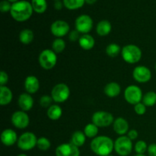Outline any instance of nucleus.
<instances>
[{
    "instance_id": "nucleus-43",
    "label": "nucleus",
    "mask_w": 156,
    "mask_h": 156,
    "mask_svg": "<svg viewBox=\"0 0 156 156\" xmlns=\"http://www.w3.org/2000/svg\"><path fill=\"white\" fill-rule=\"evenodd\" d=\"M8 1H9V2H10L12 3V4H13V3H15V2H17L20 1V0H8Z\"/></svg>"
},
{
    "instance_id": "nucleus-31",
    "label": "nucleus",
    "mask_w": 156,
    "mask_h": 156,
    "mask_svg": "<svg viewBox=\"0 0 156 156\" xmlns=\"http://www.w3.org/2000/svg\"><path fill=\"white\" fill-rule=\"evenodd\" d=\"M66 46V44L62 38H56L52 43V50L56 53H60L65 50Z\"/></svg>"
},
{
    "instance_id": "nucleus-38",
    "label": "nucleus",
    "mask_w": 156,
    "mask_h": 156,
    "mask_svg": "<svg viewBox=\"0 0 156 156\" xmlns=\"http://www.w3.org/2000/svg\"><path fill=\"white\" fill-rule=\"evenodd\" d=\"M9 82V76L5 71H1L0 73V86H4Z\"/></svg>"
},
{
    "instance_id": "nucleus-26",
    "label": "nucleus",
    "mask_w": 156,
    "mask_h": 156,
    "mask_svg": "<svg viewBox=\"0 0 156 156\" xmlns=\"http://www.w3.org/2000/svg\"><path fill=\"white\" fill-rule=\"evenodd\" d=\"M31 5L34 12L37 14H43L47 11V0H31Z\"/></svg>"
},
{
    "instance_id": "nucleus-46",
    "label": "nucleus",
    "mask_w": 156,
    "mask_h": 156,
    "mask_svg": "<svg viewBox=\"0 0 156 156\" xmlns=\"http://www.w3.org/2000/svg\"><path fill=\"white\" fill-rule=\"evenodd\" d=\"M54 1L55 2H56V1H60V0H54Z\"/></svg>"
},
{
    "instance_id": "nucleus-23",
    "label": "nucleus",
    "mask_w": 156,
    "mask_h": 156,
    "mask_svg": "<svg viewBox=\"0 0 156 156\" xmlns=\"http://www.w3.org/2000/svg\"><path fill=\"white\" fill-rule=\"evenodd\" d=\"M62 114V108L59 105H52L49 108H47V115L48 118L51 120H58Z\"/></svg>"
},
{
    "instance_id": "nucleus-2",
    "label": "nucleus",
    "mask_w": 156,
    "mask_h": 156,
    "mask_svg": "<svg viewBox=\"0 0 156 156\" xmlns=\"http://www.w3.org/2000/svg\"><path fill=\"white\" fill-rule=\"evenodd\" d=\"M33 8L31 3L26 0H20L12 4L10 15L15 21L24 22L30 19L33 15Z\"/></svg>"
},
{
    "instance_id": "nucleus-32",
    "label": "nucleus",
    "mask_w": 156,
    "mask_h": 156,
    "mask_svg": "<svg viewBox=\"0 0 156 156\" xmlns=\"http://www.w3.org/2000/svg\"><path fill=\"white\" fill-rule=\"evenodd\" d=\"M37 147L41 151H45L49 150L51 147V143H50V140L47 137L41 136L38 138L37 143Z\"/></svg>"
},
{
    "instance_id": "nucleus-17",
    "label": "nucleus",
    "mask_w": 156,
    "mask_h": 156,
    "mask_svg": "<svg viewBox=\"0 0 156 156\" xmlns=\"http://www.w3.org/2000/svg\"><path fill=\"white\" fill-rule=\"evenodd\" d=\"M34 103V98H32L31 94L28 93H22L18 97V105L21 108V111H25V112L30 111L33 108Z\"/></svg>"
},
{
    "instance_id": "nucleus-19",
    "label": "nucleus",
    "mask_w": 156,
    "mask_h": 156,
    "mask_svg": "<svg viewBox=\"0 0 156 156\" xmlns=\"http://www.w3.org/2000/svg\"><path fill=\"white\" fill-rule=\"evenodd\" d=\"M104 92L108 98H114L117 97L121 92V87L117 82H111L107 84L104 88Z\"/></svg>"
},
{
    "instance_id": "nucleus-35",
    "label": "nucleus",
    "mask_w": 156,
    "mask_h": 156,
    "mask_svg": "<svg viewBox=\"0 0 156 156\" xmlns=\"http://www.w3.org/2000/svg\"><path fill=\"white\" fill-rule=\"evenodd\" d=\"M134 111L137 115H144L146 112V106L143 102L136 104V105H134Z\"/></svg>"
},
{
    "instance_id": "nucleus-21",
    "label": "nucleus",
    "mask_w": 156,
    "mask_h": 156,
    "mask_svg": "<svg viewBox=\"0 0 156 156\" xmlns=\"http://www.w3.org/2000/svg\"><path fill=\"white\" fill-rule=\"evenodd\" d=\"M112 30L111 23L108 20H101L96 26V33L100 37L108 36Z\"/></svg>"
},
{
    "instance_id": "nucleus-48",
    "label": "nucleus",
    "mask_w": 156,
    "mask_h": 156,
    "mask_svg": "<svg viewBox=\"0 0 156 156\" xmlns=\"http://www.w3.org/2000/svg\"><path fill=\"white\" fill-rule=\"evenodd\" d=\"M108 156H114V155H108Z\"/></svg>"
},
{
    "instance_id": "nucleus-29",
    "label": "nucleus",
    "mask_w": 156,
    "mask_h": 156,
    "mask_svg": "<svg viewBox=\"0 0 156 156\" xmlns=\"http://www.w3.org/2000/svg\"><path fill=\"white\" fill-rule=\"evenodd\" d=\"M121 50L122 49L120 45L115 43H111L107 46L105 51H106L107 55L110 57H116L120 53H121Z\"/></svg>"
},
{
    "instance_id": "nucleus-3",
    "label": "nucleus",
    "mask_w": 156,
    "mask_h": 156,
    "mask_svg": "<svg viewBox=\"0 0 156 156\" xmlns=\"http://www.w3.org/2000/svg\"><path fill=\"white\" fill-rule=\"evenodd\" d=\"M121 56L126 62L129 64H135L140 62L143 53L138 46L135 44H127L122 48Z\"/></svg>"
},
{
    "instance_id": "nucleus-47",
    "label": "nucleus",
    "mask_w": 156,
    "mask_h": 156,
    "mask_svg": "<svg viewBox=\"0 0 156 156\" xmlns=\"http://www.w3.org/2000/svg\"><path fill=\"white\" fill-rule=\"evenodd\" d=\"M155 71H156V62H155Z\"/></svg>"
},
{
    "instance_id": "nucleus-39",
    "label": "nucleus",
    "mask_w": 156,
    "mask_h": 156,
    "mask_svg": "<svg viewBox=\"0 0 156 156\" xmlns=\"http://www.w3.org/2000/svg\"><path fill=\"white\" fill-rule=\"evenodd\" d=\"M126 136H127L132 141H133V140H136L138 138L139 133L136 129H130V130H129V132L127 133Z\"/></svg>"
},
{
    "instance_id": "nucleus-4",
    "label": "nucleus",
    "mask_w": 156,
    "mask_h": 156,
    "mask_svg": "<svg viewBox=\"0 0 156 156\" xmlns=\"http://www.w3.org/2000/svg\"><path fill=\"white\" fill-rule=\"evenodd\" d=\"M38 62L41 68L50 70L54 68L57 63V55L52 49H45L40 53Z\"/></svg>"
},
{
    "instance_id": "nucleus-6",
    "label": "nucleus",
    "mask_w": 156,
    "mask_h": 156,
    "mask_svg": "<svg viewBox=\"0 0 156 156\" xmlns=\"http://www.w3.org/2000/svg\"><path fill=\"white\" fill-rule=\"evenodd\" d=\"M51 97L56 103H64L70 96L69 87L65 83H58L53 86L51 91Z\"/></svg>"
},
{
    "instance_id": "nucleus-13",
    "label": "nucleus",
    "mask_w": 156,
    "mask_h": 156,
    "mask_svg": "<svg viewBox=\"0 0 156 156\" xmlns=\"http://www.w3.org/2000/svg\"><path fill=\"white\" fill-rule=\"evenodd\" d=\"M133 78L139 83H146L152 79V72L145 66H138L133 71Z\"/></svg>"
},
{
    "instance_id": "nucleus-10",
    "label": "nucleus",
    "mask_w": 156,
    "mask_h": 156,
    "mask_svg": "<svg viewBox=\"0 0 156 156\" xmlns=\"http://www.w3.org/2000/svg\"><path fill=\"white\" fill-rule=\"evenodd\" d=\"M93 19L88 15H81L77 17L75 21V27L76 30L82 34H87L89 33L93 28Z\"/></svg>"
},
{
    "instance_id": "nucleus-45",
    "label": "nucleus",
    "mask_w": 156,
    "mask_h": 156,
    "mask_svg": "<svg viewBox=\"0 0 156 156\" xmlns=\"http://www.w3.org/2000/svg\"><path fill=\"white\" fill-rule=\"evenodd\" d=\"M133 156H146V155H142V154H136V155H133Z\"/></svg>"
},
{
    "instance_id": "nucleus-1",
    "label": "nucleus",
    "mask_w": 156,
    "mask_h": 156,
    "mask_svg": "<svg viewBox=\"0 0 156 156\" xmlns=\"http://www.w3.org/2000/svg\"><path fill=\"white\" fill-rule=\"evenodd\" d=\"M90 148L98 156H108L114 150V142L107 136H98L92 139Z\"/></svg>"
},
{
    "instance_id": "nucleus-15",
    "label": "nucleus",
    "mask_w": 156,
    "mask_h": 156,
    "mask_svg": "<svg viewBox=\"0 0 156 156\" xmlns=\"http://www.w3.org/2000/svg\"><path fill=\"white\" fill-rule=\"evenodd\" d=\"M18 137L17 135L16 132L12 129H4L1 133V141L4 146H12L18 143Z\"/></svg>"
},
{
    "instance_id": "nucleus-40",
    "label": "nucleus",
    "mask_w": 156,
    "mask_h": 156,
    "mask_svg": "<svg viewBox=\"0 0 156 156\" xmlns=\"http://www.w3.org/2000/svg\"><path fill=\"white\" fill-rule=\"evenodd\" d=\"M147 152L149 156H156V143L149 145Z\"/></svg>"
},
{
    "instance_id": "nucleus-8",
    "label": "nucleus",
    "mask_w": 156,
    "mask_h": 156,
    "mask_svg": "<svg viewBox=\"0 0 156 156\" xmlns=\"http://www.w3.org/2000/svg\"><path fill=\"white\" fill-rule=\"evenodd\" d=\"M114 120L111 113L104 111H96L91 117V122L98 127H108L113 124Z\"/></svg>"
},
{
    "instance_id": "nucleus-16",
    "label": "nucleus",
    "mask_w": 156,
    "mask_h": 156,
    "mask_svg": "<svg viewBox=\"0 0 156 156\" xmlns=\"http://www.w3.org/2000/svg\"><path fill=\"white\" fill-rule=\"evenodd\" d=\"M129 125L127 120L123 117H117L113 123V129L119 136H126L129 132Z\"/></svg>"
},
{
    "instance_id": "nucleus-9",
    "label": "nucleus",
    "mask_w": 156,
    "mask_h": 156,
    "mask_svg": "<svg viewBox=\"0 0 156 156\" xmlns=\"http://www.w3.org/2000/svg\"><path fill=\"white\" fill-rule=\"evenodd\" d=\"M123 95L126 101L129 105H136L143 101V94L142 89L135 85H130L126 87L124 90Z\"/></svg>"
},
{
    "instance_id": "nucleus-11",
    "label": "nucleus",
    "mask_w": 156,
    "mask_h": 156,
    "mask_svg": "<svg viewBox=\"0 0 156 156\" xmlns=\"http://www.w3.org/2000/svg\"><path fill=\"white\" fill-rule=\"evenodd\" d=\"M11 122L17 129H24L30 124V117L25 111H17L12 114Z\"/></svg>"
},
{
    "instance_id": "nucleus-7",
    "label": "nucleus",
    "mask_w": 156,
    "mask_h": 156,
    "mask_svg": "<svg viewBox=\"0 0 156 156\" xmlns=\"http://www.w3.org/2000/svg\"><path fill=\"white\" fill-rule=\"evenodd\" d=\"M38 138L32 132H25L18 137L17 146L22 151H30L37 146Z\"/></svg>"
},
{
    "instance_id": "nucleus-14",
    "label": "nucleus",
    "mask_w": 156,
    "mask_h": 156,
    "mask_svg": "<svg viewBox=\"0 0 156 156\" xmlns=\"http://www.w3.org/2000/svg\"><path fill=\"white\" fill-rule=\"evenodd\" d=\"M56 156H80L79 148L71 143H62L56 147L55 151Z\"/></svg>"
},
{
    "instance_id": "nucleus-18",
    "label": "nucleus",
    "mask_w": 156,
    "mask_h": 156,
    "mask_svg": "<svg viewBox=\"0 0 156 156\" xmlns=\"http://www.w3.org/2000/svg\"><path fill=\"white\" fill-rule=\"evenodd\" d=\"M24 87L27 93L30 94H35L40 88L39 79L35 76H27L24 80Z\"/></svg>"
},
{
    "instance_id": "nucleus-37",
    "label": "nucleus",
    "mask_w": 156,
    "mask_h": 156,
    "mask_svg": "<svg viewBox=\"0 0 156 156\" xmlns=\"http://www.w3.org/2000/svg\"><path fill=\"white\" fill-rule=\"evenodd\" d=\"M80 33L77 30H73L69 32V40L72 42H76V41H79V38H80Z\"/></svg>"
},
{
    "instance_id": "nucleus-27",
    "label": "nucleus",
    "mask_w": 156,
    "mask_h": 156,
    "mask_svg": "<svg viewBox=\"0 0 156 156\" xmlns=\"http://www.w3.org/2000/svg\"><path fill=\"white\" fill-rule=\"evenodd\" d=\"M98 126H96L95 124L91 122V123H88L86 126H85L84 128V133L85 135L86 136L87 138H90V139H94L95 138L96 136H98Z\"/></svg>"
},
{
    "instance_id": "nucleus-24",
    "label": "nucleus",
    "mask_w": 156,
    "mask_h": 156,
    "mask_svg": "<svg viewBox=\"0 0 156 156\" xmlns=\"http://www.w3.org/2000/svg\"><path fill=\"white\" fill-rule=\"evenodd\" d=\"M18 37H19V41L21 44L27 45V44L32 43L34 37V34L33 30L28 28H25L20 31Z\"/></svg>"
},
{
    "instance_id": "nucleus-44",
    "label": "nucleus",
    "mask_w": 156,
    "mask_h": 156,
    "mask_svg": "<svg viewBox=\"0 0 156 156\" xmlns=\"http://www.w3.org/2000/svg\"><path fill=\"white\" fill-rule=\"evenodd\" d=\"M17 156H27V155L24 153H21V154H19V155H18Z\"/></svg>"
},
{
    "instance_id": "nucleus-28",
    "label": "nucleus",
    "mask_w": 156,
    "mask_h": 156,
    "mask_svg": "<svg viewBox=\"0 0 156 156\" xmlns=\"http://www.w3.org/2000/svg\"><path fill=\"white\" fill-rule=\"evenodd\" d=\"M64 7L69 10H77L83 7L85 0H62Z\"/></svg>"
},
{
    "instance_id": "nucleus-22",
    "label": "nucleus",
    "mask_w": 156,
    "mask_h": 156,
    "mask_svg": "<svg viewBox=\"0 0 156 156\" xmlns=\"http://www.w3.org/2000/svg\"><path fill=\"white\" fill-rule=\"evenodd\" d=\"M79 44L84 50H91L95 44V40L91 35L82 34L79 40Z\"/></svg>"
},
{
    "instance_id": "nucleus-34",
    "label": "nucleus",
    "mask_w": 156,
    "mask_h": 156,
    "mask_svg": "<svg viewBox=\"0 0 156 156\" xmlns=\"http://www.w3.org/2000/svg\"><path fill=\"white\" fill-rule=\"evenodd\" d=\"M53 100L52 98L51 95H48V94H44L42 95L40 98L39 103L40 105L43 108H49L52 105H53Z\"/></svg>"
},
{
    "instance_id": "nucleus-42",
    "label": "nucleus",
    "mask_w": 156,
    "mask_h": 156,
    "mask_svg": "<svg viewBox=\"0 0 156 156\" xmlns=\"http://www.w3.org/2000/svg\"><path fill=\"white\" fill-rule=\"evenodd\" d=\"M97 0H85V3L88 5H94Z\"/></svg>"
},
{
    "instance_id": "nucleus-36",
    "label": "nucleus",
    "mask_w": 156,
    "mask_h": 156,
    "mask_svg": "<svg viewBox=\"0 0 156 156\" xmlns=\"http://www.w3.org/2000/svg\"><path fill=\"white\" fill-rule=\"evenodd\" d=\"M12 4L9 2L8 0H2L0 2V11L2 13H7L10 12L11 9H12Z\"/></svg>"
},
{
    "instance_id": "nucleus-12",
    "label": "nucleus",
    "mask_w": 156,
    "mask_h": 156,
    "mask_svg": "<svg viewBox=\"0 0 156 156\" xmlns=\"http://www.w3.org/2000/svg\"><path fill=\"white\" fill-rule=\"evenodd\" d=\"M70 26L64 20H56L50 26V31L56 38H62L69 33Z\"/></svg>"
},
{
    "instance_id": "nucleus-25",
    "label": "nucleus",
    "mask_w": 156,
    "mask_h": 156,
    "mask_svg": "<svg viewBox=\"0 0 156 156\" xmlns=\"http://www.w3.org/2000/svg\"><path fill=\"white\" fill-rule=\"evenodd\" d=\"M85 140H86V136L85 135L84 132L77 130L73 133L72 135L70 143L74 146H77L78 148H80L85 144Z\"/></svg>"
},
{
    "instance_id": "nucleus-33",
    "label": "nucleus",
    "mask_w": 156,
    "mask_h": 156,
    "mask_svg": "<svg viewBox=\"0 0 156 156\" xmlns=\"http://www.w3.org/2000/svg\"><path fill=\"white\" fill-rule=\"evenodd\" d=\"M148 146H149L144 140H139L136 143L135 146H134V150L136 152V154L145 155V153L148 150Z\"/></svg>"
},
{
    "instance_id": "nucleus-30",
    "label": "nucleus",
    "mask_w": 156,
    "mask_h": 156,
    "mask_svg": "<svg viewBox=\"0 0 156 156\" xmlns=\"http://www.w3.org/2000/svg\"><path fill=\"white\" fill-rule=\"evenodd\" d=\"M143 103L146 107H153L156 105V92L149 91L146 92L143 97Z\"/></svg>"
},
{
    "instance_id": "nucleus-20",
    "label": "nucleus",
    "mask_w": 156,
    "mask_h": 156,
    "mask_svg": "<svg viewBox=\"0 0 156 156\" xmlns=\"http://www.w3.org/2000/svg\"><path fill=\"white\" fill-rule=\"evenodd\" d=\"M13 99L12 91L9 87L6 85L0 86V105L6 106L12 102Z\"/></svg>"
},
{
    "instance_id": "nucleus-5",
    "label": "nucleus",
    "mask_w": 156,
    "mask_h": 156,
    "mask_svg": "<svg viewBox=\"0 0 156 156\" xmlns=\"http://www.w3.org/2000/svg\"><path fill=\"white\" fill-rule=\"evenodd\" d=\"M133 149V141L127 136H120L114 141V151L120 156H128Z\"/></svg>"
},
{
    "instance_id": "nucleus-41",
    "label": "nucleus",
    "mask_w": 156,
    "mask_h": 156,
    "mask_svg": "<svg viewBox=\"0 0 156 156\" xmlns=\"http://www.w3.org/2000/svg\"><path fill=\"white\" fill-rule=\"evenodd\" d=\"M53 7H54V9L57 11L62 10V8L64 7L63 2H62L61 0L60 1H56L54 2V4H53Z\"/></svg>"
}]
</instances>
